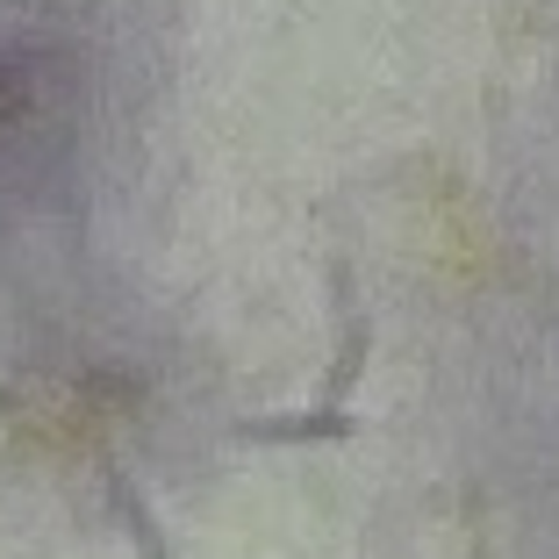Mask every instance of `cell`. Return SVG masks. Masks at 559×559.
Listing matches in <instances>:
<instances>
[{"label": "cell", "instance_id": "1", "mask_svg": "<svg viewBox=\"0 0 559 559\" xmlns=\"http://www.w3.org/2000/svg\"><path fill=\"white\" fill-rule=\"evenodd\" d=\"M323 295H330V309H337V352H330L323 380H316V402H337V409H345L352 388H359L366 366H373V309L359 301V273H352L345 251H330Z\"/></svg>", "mask_w": 559, "mask_h": 559}, {"label": "cell", "instance_id": "2", "mask_svg": "<svg viewBox=\"0 0 559 559\" xmlns=\"http://www.w3.org/2000/svg\"><path fill=\"white\" fill-rule=\"evenodd\" d=\"M230 438H245V444H359L366 416L337 409V402H316V409H295V416H237Z\"/></svg>", "mask_w": 559, "mask_h": 559}, {"label": "cell", "instance_id": "3", "mask_svg": "<svg viewBox=\"0 0 559 559\" xmlns=\"http://www.w3.org/2000/svg\"><path fill=\"white\" fill-rule=\"evenodd\" d=\"M100 495H108V510H116L122 538L136 545V559H173V538H165L158 510H151V495L136 488V474L116 460V452H100Z\"/></svg>", "mask_w": 559, "mask_h": 559}]
</instances>
